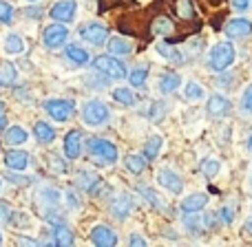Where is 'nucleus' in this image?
I'll return each mask as SVG.
<instances>
[{
    "mask_svg": "<svg viewBox=\"0 0 252 247\" xmlns=\"http://www.w3.org/2000/svg\"><path fill=\"white\" fill-rule=\"evenodd\" d=\"M87 150H89V155H91V159L100 165H111L120 159V150L111 139L91 137L87 141Z\"/></svg>",
    "mask_w": 252,
    "mask_h": 247,
    "instance_id": "nucleus-1",
    "label": "nucleus"
},
{
    "mask_svg": "<svg viewBox=\"0 0 252 247\" xmlns=\"http://www.w3.org/2000/svg\"><path fill=\"white\" fill-rule=\"evenodd\" d=\"M80 115H82V122L87 126H91V128H100V126H104L111 119V109L102 100L91 97V100H87L82 104Z\"/></svg>",
    "mask_w": 252,
    "mask_h": 247,
    "instance_id": "nucleus-2",
    "label": "nucleus"
},
{
    "mask_svg": "<svg viewBox=\"0 0 252 247\" xmlns=\"http://www.w3.org/2000/svg\"><path fill=\"white\" fill-rule=\"evenodd\" d=\"M91 66L95 69V73L104 75V78H111V80H124V78H128V69L124 66L122 60L113 57V53H111V55H97V57H93Z\"/></svg>",
    "mask_w": 252,
    "mask_h": 247,
    "instance_id": "nucleus-3",
    "label": "nucleus"
},
{
    "mask_svg": "<svg viewBox=\"0 0 252 247\" xmlns=\"http://www.w3.org/2000/svg\"><path fill=\"white\" fill-rule=\"evenodd\" d=\"M235 47L230 42H217L208 53V64L213 71H226L228 66L235 62Z\"/></svg>",
    "mask_w": 252,
    "mask_h": 247,
    "instance_id": "nucleus-4",
    "label": "nucleus"
},
{
    "mask_svg": "<svg viewBox=\"0 0 252 247\" xmlns=\"http://www.w3.org/2000/svg\"><path fill=\"white\" fill-rule=\"evenodd\" d=\"M44 113L53 119V122H69L75 113V104L71 100H62V97H51L42 104Z\"/></svg>",
    "mask_w": 252,
    "mask_h": 247,
    "instance_id": "nucleus-5",
    "label": "nucleus"
},
{
    "mask_svg": "<svg viewBox=\"0 0 252 247\" xmlns=\"http://www.w3.org/2000/svg\"><path fill=\"white\" fill-rule=\"evenodd\" d=\"M78 35L84 42L91 44V47H104L111 38L109 29L104 25H100V22H87V25H82L78 29Z\"/></svg>",
    "mask_w": 252,
    "mask_h": 247,
    "instance_id": "nucleus-6",
    "label": "nucleus"
},
{
    "mask_svg": "<svg viewBox=\"0 0 252 247\" xmlns=\"http://www.w3.org/2000/svg\"><path fill=\"white\" fill-rule=\"evenodd\" d=\"M66 40H69V29L64 27V22H53V25H49L42 33V42L47 49L64 47Z\"/></svg>",
    "mask_w": 252,
    "mask_h": 247,
    "instance_id": "nucleus-7",
    "label": "nucleus"
},
{
    "mask_svg": "<svg viewBox=\"0 0 252 247\" xmlns=\"http://www.w3.org/2000/svg\"><path fill=\"white\" fill-rule=\"evenodd\" d=\"M82 133H80L78 128L69 130V133L64 135V139H62V152H64V157L69 161H75L80 159V155H82Z\"/></svg>",
    "mask_w": 252,
    "mask_h": 247,
    "instance_id": "nucleus-8",
    "label": "nucleus"
},
{
    "mask_svg": "<svg viewBox=\"0 0 252 247\" xmlns=\"http://www.w3.org/2000/svg\"><path fill=\"white\" fill-rule=\"evenodd\" d=\"M157 183L170 192V194H182L184 192V179L175 172L173 168H159L157 170Z\"/></svg>",
    "mask_w": 252,
    "mask_h": 247,
    "instance_id": "nucleus-9",
    "label": "nucleus"
},
{
    "mask_svg": "<svg viewBox=\"0 0 252 247\" xmlns=\"http://www.w3.org/2000/svg\"><path fill=\"white\" fill-rule=\"evenodd\" d=\"M109 212H111V217L118 219V221H126L128 214L133 212V196L126 194V192L115 194L109 203Z\"/></svg>",
    "mask_w": 252,
    "mask_h": 247,
    "instance_id": "nucleus-10",
    "label": "nucleus"
},
{
    "mask_svg": "<svg viewBox=\"0 0 252 247\" xmlns=\"http://www.w3.org/2000/svg\"><path fill=\"white\" fill-rule=\"evenodd\" d=\"M75 13H78V2H75V0H58V2L51 7L49 16H51V20H56V22L69 25V22L75 18Z\"/></svg>",
    "mask_w": 252,
    "mask_h": 247,
    "instance_id": "nucleus-11",
    "label": "nucleus"
},
{
    "mask_svg": "<svg viewBox=\"0 0 252 247\" xmlns=\"http://www.w3.org/2000/svg\"><path fill=\"white\" fill-rule=\"evenodd\" d=\"M89 239H91V243L97 245V247H113V245H118V232H115L113 227L102 225L100 223V225H95L91 230Z\"/></svg>",
    "mask_w": 252,
    "mask_h": 247,
    "instance_id": "nucleus-12",
    "label": "nucleus"
},
{
    "mask_svg": "<svg viewBox=\"0 0 252 247\" xmlns=\"http://www.w3.org/2000/svg\"><path fill=\"white\" fill-rule=\"evenodd\" d=\"M29 164H31V155L27 150H20V148H11L4 155V165L11 172H22V170L29 168Z\"/></svg>",
    "mask_w": 252,
    "mask_h": 247,
    "instance_id": "nucleus-13",
    "label": "nucleus"
},
{
    "mask_svg": "<svg viewBox=\"0 0 252 247\" xmlns=\"http://www.w3.org/2000/svg\"><path fill=\"white\" fill-rule=\"evenodd\" d=\"M75 186H78L82 192H87V194L95 196L97 188L102 186V179L97 177L95 172H91V170H80V172L75 174Z\"/></svg>",
    "mask_w": 252,
    "mask_h": 247,
    "instance_id": "nucleus-14",
    "label": "nucleus"
},
{
    "mask_svg": "<svg viewBox=\"0 0 252 247\" xmlns=\"http://www.w3.org/2000/svg\"><path fill=\"white\" fill-rule=\"evenodd\" d=\"M206 205H208V194H206V192H192V194L182 199L179 210H182L184 214H195V212H201Z\"/></svg>",
    "mask_w": 252,
    "mask_h": 247,
    "instance_id": "nucleus-15",
    "label": "nucleus"
},
{
    "mask_svg": "<svg viewBox=\"0 0 252 247\" xmlns=\"http://www.w3.org/2000/svg\"><path fill=\"white\" fill-rule=\"evenodd\" d=\"M232 110V104L230 100H226L223 95H210L208 97V104H206V113L210 115V117H226V115H230Z\"/></svg>",
    "mask_w": 252,
    "mask_h": 247,
    "instance_id": "nucleus-16",
    "label": "nucleus"
},
{
    "mask_svg": "<svg viewBox=\"0 0 252 247\" xmlns=\"http://www.w3.org/2000/svg\"><path fill=\"white\" fill-rule=\"evenodd\" d=\"M252 33V22L248 18H235L226 25V35L228 38H248Z\"/></svg>",
    "mask_w": 252,
    "mask_h": 247,
    "instance_id": "nucleus-17",
    "label": "nucleus"
},
{
    "mask_svg": "<svg viewBox=\"0 0 252 247\" xmlns=\"http://www.w3.org/2000/svg\"><path fill=\"white\" fill-rule=\"evenodd\" d=\"M159 91L164 93V95H173L175 91H179V86H182V75L175 73V71H170V73H164L159 78Z\"/></svg>",
    "mask_w": 252,
    "mask_h": 247,
    "instance_id": "nucleus-18",
    "label": "nucleus"
},
{
    "mask_svg": "<svg viewBox=\"0 0 252 247\" xmlns=\"http://www.w3.org/2000/svg\"><path fill=\"white\" fill-rule=\"evenodd\" d=\"M27 139H29V133H27L22 126H9V128L4 130V143L11 148H18V146H22V143H27Z\"/></svg>",
    "mask_w": 252,
    "mask_h": 247,
    "instance_id": "nucleus-19",
    "label": "nucleus"
},
{
    "mask_svg": "<svg viewBox=\"0 0 252 247\" xmlns=\"http://www.w3.org/2000/svg\"><path fill=\"white\" fill-rule=\"evenodd\" d=\"M33 137L38 143H42V146H49V143L56 139V128H53L49 122H35L33 126Z\"/></svg>",
    "mask_w": 252,
    "mask_h": 247,
    "instance_id": "nucleus-20",
    "label": "nucleus"
},
{
    "mask_svg": "<svg viewBox=\"0 0 252 247\" xmlns=\"http://www.w3.org/2000/svg\"><path fill=\"white\" fill-rule=\"evenodd\" d=\"M157 53H159L164 60L173 62V64H182L184 62V53L179 51V49L173 47V42H168V40H164V42H157Z\"/></svg>",
    "mask_w": 252,
    "mask_h": 247,
    "instance_id": "nucleus-21",
    "label": "nucleus"
},
{
    "mask_svg": "<svg viewBox=\"0 0 252 247\" xmlns=\"http://www.w3.org/2000/svg\"><path fill=\"white\" fill-rule=\"evenodd\" d=\"M124 165H126V170H128L130 174H142L144 170H146V165H148V159H146V155H137V152H130V155H126L124 157Z\"/></svg>",
    "mask_w": 252,
    "mask_h": 247,
    "instance_id": "nucleus-22",
    "label": "nucleus"
},
{
    "mask_svg": "<svg viewBox=\"0 0 252 247\" xmlns=\"http://www.w3.org/2000/svg\"><path fill=\"white\" fill-rule=\"evenodd\" d=\"M18 82V69L13 62L2 60L0 62V86H13Z\"/></svg>",
    "mask_w": 252,
    "mask_h": 247,
    "instance_id": "nucleus-23",
    "label": "nucleus"
},
{
    "mask_svg": "<svg viewBox=\"0 0 252 247\" xmlns=\"http://www.w3.org/2000/svg\"><path fill=\"white\" fill-rule=\"evenodd\" d=\"M64 55L69 57L73 64H78V66H84V64H89V62H91V53H89L87 49L78 47V44H69V47H66V51H64Z\"/></svg>",
    "mask_w": 252,
    "mask_h": 247,
    "instance_id": "nucleus-24",
    "label": "nucleus"
},
{
    "mask_svg": "<svg viewBox=\"0 0 252 247\" xmlns=\"http://www.w3.org/2000/svg\"><path fill=\"white\" fill-rule=\"evenodd\" d=\"M137 194H142V196H144V201H146V203H151L153 208H157V210H166L164 199H161L159 192H155L151 186H144V183H139V186H137Z\"/></svg>",
    "mask_w": 252,
    "mask_h": 247,
    "instance_id": "nucleus-25",
    "label": "nucleus"
},
{
    "mask_svg": "<svg viewBox=\"0 0 252 247\" xmlns=\"http://www.w3.org/2000/svg\"><path fill=\"white\" fill-rule=\"evenodd\" d=\"M161 146H164V137L161 135H153V137L146 139V143H144V155H146L148 161L157 159L161 152Z\"/></svg>",
    "mask_w": 252,
    "mask_h": 247,
    "instance_id": "nucleus-26",
    "label": "nucleus"
},
{
    "mask_svg": "<svg viewBox=\"0 0 252 247\" xmlns=\"http://www.w3.org/2000/svg\"><path fill=\"white\" fill-rule=\"evenodd\" d=\"M73 232L64 225V223H58L53 227V243L60 245V247H66V245H73Z\"/></svg>",
    "mask_w": 252,
    "mask_h": 247,
    "instance_id": "nucleus-27",
    "label": "nucleus"
},
{
    "mask_svg": "<svg viewBox=\"0 0 252 247\" xmlns=\"http://www.w3.org/2000/svg\"><path fill=\"white\" fill-rule=\"evenodd\" d=\"M106 47H109V51L113 53V55H130V51H133V44L126 38H120V35L118 38H109Z\"/></svg>",
    "mask_w": 252,
    "mask_h": 247,
    "instance_id": "nucleus-28",
    "label": "nucleus"
},
{
    "mask_svg": "<svg viewBox=\"0 0 252 247\" xmlns=\"http://www.w3.org/2000/svg\"><path fill=\"white\" fill-rule=\"evenodd\" d=\"M4 51L9 53V55H20V53H25V42H22V38L18 33H7L4 35Z\"/></svg>",
    "mask_w": 252,
    "mask_h": 247,
    "instance_id": "nucleus-29",
    "label": "nucleus"
},
{
    "mask_svg": "<svg viewBox=\"0 0 252 247\" xmlns=\"http://www.w3.org/2000/svg\"><path fill=\"white\" fill-rule=\"evenodd\" d=\"M111 95H113V100L118 102V104H122V106H126V109H130V106H135V93L130 91L128 86H118V88H113L111 91Z\"/></svg>",
    "mask_w": 252,
    "mask_h": 247,
    "instance_id": "nucleus-30",
    "label": "nucleus"
},
{
    "mask_svg": "<svg viewBox=\"0 0 252 247\" xmlns=\"http://www.w3.org/2000/svg\"><path fill=\"white\" fill-rule=\"evenodd\" d=\"M204 95H206V88L199 82H195V80H188L186 86H184V97L188 102H199L204 100Z\"/></svg>",
    "mask_w": 252,
    "mask_h": 247,
    "instance_id": "nucleus-31",
    "label": "nucleus"
},
{
    "mask_svg": "<svg viewBox=\"0 0 252 247\" xmlns=\"http://www.w3.org/2000/svg\"><path fill=\"white\" fill-rule=\"evenodd\" d=\"M38 196L44 205H49V208H58L62 201V192L56 190V188H42V190L38 192Z\"/></svg>",
    "mask_w": 252,
    "mask_h": 247,
    "instance_id": "nucleus-32",
    "label": "nucleus"
},
{
    "mask_svg": "<svg viewBox=\"0 0 252 247\" xmlns=\"http://www.w3.org/2000/svg\"><path fill=\"white\" fill-rule=\"evenodd\" d=\"M146 78H148V64H139V66H135L133 71H128V78L126 80L130 82L133 88H139V86H144Z\"/></svg>",
    "mask_w": 252,
    "mask_h": 247,
    "instance_id": "nucleus-33",
    "label": "nucleus"
},
{
    "mask_svg": "<svg viewBox=\"0 0 252 247\" xmlns=\"http://www.w3.org/2000/svg\"><path fill=\"white\" fill-rule=\"evenodd\" d=\"M199 170H201V174L204 177H215V174L221 170V164H219V159H215V157H206L204 161L199 164Z\"/></svg>",
    "mask_w": 252,
    "mask_h": 247,
    "instance_id": "nucleus-34",
    "label": "nucleus"
},
{
    "mask_svg": "<svg viewBox=\"0 0 252 247\" xmlns=\"http://www.w3.org/2000/svg\"><path fill=\"white\" fill-rule=\"evenodd\" d=\"M13 22V7L7 0H0V25H9Z\"/></svg>",
    "mask_w": 252,
    "mask_h": 247,
    "instance_id": "nucleus-35",
    "label": "nucleus"
},
{
    "mask_svg": "<svg viewBox=\"0 0 252 247\" xmlns=\"http://www.w3.org/2000/svg\"><path fill=\"white\" fill-rule=\"evenodd\" d=\"M164 115H166V104L164 102H153L151 104V115H148V117H151L153 122H161Z\"/></svg>",
    "mask_w": 252,
    "mask_h": 247,
    "instance_id": "nucleus-36",
    "label": "nucleus"
},
{
    "mask_svg": "<svg viewBox=\"0 0 252 247\" xmlns=\"http://www.w3.org/2000/svg\"><path fill=\"white\" fill-rule=\"evenodd\" d=\"M49 168L56 170V172H66L69 165H66V161H62L58 155H49Z\"/></svg>",
    "mask_w": 252,
    "mask_h": 247,
    "instance_id": "nucleus-37",
    "label": "nucleus"
},
{
    "mask_svg": "<svg viewBox=\"0 0 252 247\" xmlns=\"http://www.w3.org/2000/svg\"><path fill=\"white\" fill-rule=\"evenodd\" d=\"M241 109L252 115V84H248V88H246L244 95H241Z\"/></svg>",
    "mask_w": 252,
    "mask_h": 247,
    "instance_id": "nucleus-38",
    "label": "nucleus"
},
{
    "mask_svg": "<svg viewBox=\"0 0 252 247\" xmlns=\"http://www.w3.org/2000/svg\"><path fill=\"white\" fill-rule=\"evenodd\" d=\"M217 214H219V221L226 223V225H230L232 219H235V212H232V208H228V205H223V208L219 210Z\"/></svg>",
    "mask_w": 252,
    "mask_h": 247,
    "instance_id": "nucleus-39",
    "label": "nucleus"
},
{
    "mask_svg": "<svg viewBox=\"0 0 252 247\" xmlns=\"http://www.w3.org/2000/svg\"><path fill=\"white\" fill-rule=\"evenodd\" d=\"M11 214H13V210L9 208V203L0 201V223H9L11 221Z\"/></svg>",
    "mask_w": 252,
    "mask_h": 247,
    "instance_id": "nucleus-40",
    "label": "nucleus"
},
{
    "mask_svg": "<svg viewBox=\"0 0 252 247\" xmlns=\"http://www.w3.org/2000/svg\"><path fill=\"white\" fill-rule=\"evenodd\" d=\"M128 245H148V241L144 239L142 234H137V232H133V234H130V239H128Z\"/></svg>",
    "mask_w": 252,
    "mask_h": 247,
    "instance_id": "nucleus-41",
    "label": "nucleus"
},
{
    "mask_svg": "<svg viewBox=\"0 0 252 247\" xmlns=\"http://www.w3.org/2000/svg\"><path fill=\"white\" fill-rule=\"evenodd\" d=\"M252 0H232V7L237 9V11H246V9H250Z\"/></svg>",
    "mask_w": 252,
    "mask_h": 247,
    "instance_id": "nucleus-42",
    "label": "nucleus"
},
{
    "mask_svg": "<svg viewBox=\"0 0 252 247\" xmlns=\"http://www.w3.org/2000/svg\"><path fill=\"white\" fill-rule=\"evenodd\" d=\"M25 13H27V16L38 18V16H40V9H38V7H27V9H25Z\"/></svg>",
    "mask_w": 252,
    "mask_h": 247,
    "instance_id": "nucleus-43",
    "label": "nucleus"
},
{
    "mask_svg": "<svg viewBox=\"0 0 252 247\" xmlns=\"http://www.w3.org/2000/svg\"><path fill=\"white\" fill-rule=\"evenodd\" d=\"M244 232H246V234H248V236H252V217H250L248 221L244 223Z\"/></svg>",
    "mask_w": 252,
    "mask_h": 247,
    "instance_id": "nucleus-44",
    "label": "nucleus"
},
{
    "mask_svg": "<svg viewBox=\"0 0 252 247\" xmlns=\"http://www.w3.org/2000/svg\"><path fill=\"white\" fill-rule=\"evenodd\" d=\"M4 130H7V117H0V135H4Z\"/></svg>",
    "mask_w": 252,
    "mask_h": 247,
    "instance_id": "nucleus-45",
    "label": "nucleus"
},
{
    "mask_svg": "<svg viewBox=\"0 0 252 247\" xmlns=\"http://www.w3.org/2000/svg\"><path fill=\"white\" fill-rule=\"evenodd\" d=\"M20 243H25V245H38V241H33V239H20Z\"/></svg>",
    "mask_w": 252,
    "mask_h": 247,
    "instance_id": "nucleus-46",
    "label": "nucleus"
},
{
    "mask_svg": "<svg viewBox=\"0 0 252 247\" xmlns=\"http://www.w3.org/2000/svg\"><path fill=\"white\" fill-rule=\"evenodd\" d=\"M4 106H7V104H4V102L0 100V117H2V115H4Z\"/></svg>",
    "mask_w": 252,
    "mask_h": 247,
    "instance_id": "nucleus-47",
    "label": "nucleus"
},
{
    "mask_svg": "<svg viewBox=\"0 0 252 247\" xmlns=\"http://www.w3.org/2000/svg\"><path fill=\"white\" fill-rule=\"evenodd\" d=\"M210 4H215V7H217V4H221V2H226V0H208Z\"/></svg>",
    "mask_w": 252,
    "mask_h": 247,
    "instance_id": "nucleus-48",
    "label": "nucleus"
},
{
    "mask_svg": "<svg viewBox=\"0 0 252 247\" xmlns=\"http://www.w3.org/2000/svg\"><path fill=\"white\" fill-rule=\"evenodd\" d=\"M248 148H250V150H252V135H250V137H248Z\"/></svg>",
    "mask_w": 252,
    "mask_h": 247,
    "instance_id": "nucleus-49",
    "label": "nucleus"
},
{
    "mask_svg": "<svg viewBox=\"0 0 252 247\" xmlns=\"http://www.w3.org/2000/svg\"><path fill=\"white\" fill-rule=\"evenodd\" d=\"M27 2H31V4H35V2H38V0H27Z\"/></svg>",
    "mask_w": 252,
    "mask_h": 247,
    "instance_id": "nucleus-50",
    "label": "nucleus"
},
{
    "mask_svg": "<svg viewBox=\"0 0 252 247\" xmlns=\"http://www.w3.org/2000/svg\"><path fill=\"white\" fill-rule=\"evenodd\" d=\"M0 188H2V177H0Z\"/></svg>",
    "mask_w": 252,
    "mask_h": 247,
    "instance_id": "nucleus-51",
    "label": "nucleus"
},
{
    "mask_svg": "<svg viewBox=\"0 0 252 247\" xmlns=\"http://www.w3.org/2000/svg\"><path fill=\"white\" fill-rule=\"evenodd\" d=\"M0 245H2V234H0Z\"/></svg>",
    "mask_w": 252,
    "mask_h": 247,
    "instance_id": "nucleus-52",
    "label": "nucleus"
},
{
    "mask_svg": "<svg viewBox=\"0 0 252 247\" xmlns=\"http://www.w3.org/2000/svg\"><path fill=\"white\" fill-rule=\"evenodd\" d=\"M250 188H252V174H250Z\"/></svg>",
    "mask_w": 252,
    "mask_h": 247,
    "instance_id": "nucleus-53",
    "label": "nucleus"
}]
</instances>
